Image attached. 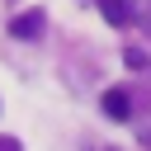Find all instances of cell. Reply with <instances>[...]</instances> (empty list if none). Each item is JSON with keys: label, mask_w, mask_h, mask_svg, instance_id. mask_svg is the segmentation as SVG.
Returning a JSON list of instances; mask_svg holds the SVG:
<instances>
[{"label": "cell", "mask_w": 151, "mask_h": 151, "mask_svg": "<svg viewBox=\"0 0 151 151\" xmlns=\"http://www.w3.org/2000/svg\"><path fill=\"white\" fill-rule=\"evenodd\" d=\"M42 28H47L42 9H28V14H19V19L9 24V38H19V42H38V38H42Z\"/></svg>", "instance_id": "obj_1"}, {"label": "cell", "mask_w": 151, "mask_h": 151, "mask_svg": "<svg viewBox=\"0 0 151 151\" xmlns=\"http://www.w3.org/2000/svg\"><path fill=\"white\" fill-rule=\"evenodd\" d=\"M99 109H104V118H113V123H127V118H132V94L113 85V90H104Z\"/></svg>", "instance_id": "obj_2"}, {"label": "cell", "mask_w": 151, "mask_h": 151, "mask_svg": "<svg viewBox=\"0 0 151 151\" xmlns=\"http://www.w3.org/2000/svg\"><path fill=\"white\" fill-rule=\"evenodd\" d=\"M94 5H99V14H104L113 28H123V24L132 19V0H94Z\"/></svg>", "instance_id": "obj_3"}, {"label": "cell", "mask_w": 151, "mask_h": 151, "mask_svg": "<svg viewBox=\"0 0 151 151\" xmlns=\"http://www.w3.org/2000/svg\"><path fill=\"white\" fill-rule=\"evenodd\" d=\"M123 66L127 71H151V52L146 47H123Z\"/></svg>", "instance_id": "obj_4"}, {"label": "cell", "mask_w": 151, "mask_h": 151, "mask_svg": "<svg viewBox=\"0 0 151 151\" xmlns=\"http://www.w3.org/2000/svg\"><path fill=\"white\" fill-rule=\"evenodd\" d=\"M132 19H137V24L151 33V0H132Z\"/></svg>", "instance_id": "obj_5"}, {"label": "cell", "mask_w": 151, "mask_h": 151, "mask_svg": "<svg viewBox=\"0 0 151 151\" xmlns=\"http://www.w3.org/2000/svg\"><path fill=\"white\" fill-rule=\"evenodd\" d=\"M0 151H19V142H9V137H0Z\"/></svg>", "instance_id": "obj_6"}]
</instances>
